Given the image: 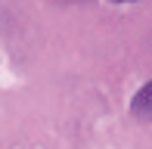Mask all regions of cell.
Instances as JSON below:
<instances>
[{
    "label": "cell",
    "mask_w": 152,
    "mask_h": 149,
    "mask_svg": "<svg viewBox=\"0 0 152 149\" xmlns=\"http://www.w3.org/2000/svg\"><path fill=\"white\" fill-rule=\"evenodd\" d=\"M130 115H134L137 121H152V81H146V84L134 93V99H130Z\"/></svg>",
    "instance_id": "6da1fadb"
},
{
    "label": "cell",
    "mask_w": 152,
    "mask_h": 149,
    "mask_svg": "<svg viewBox=\"0 0 152 149\" xmlns=\"http://www.w3.org/2000/svg\"><path fill=\"white\" fill-rule=\"evenodd\" d=\"M112 3H137V0H112Z\"/></svg>",
    "instance_id": "7a4b0ae2"
}]
</instances>
